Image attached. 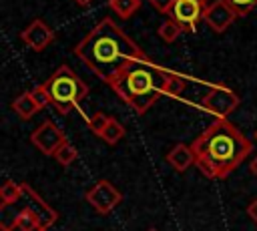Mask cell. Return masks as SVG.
I'll return each instance as SVG.
<instances>
[{"label": "cell", "mask_w": 257, "mask_h": 231, "mask_svg": "<svg viewBox=\"0 0 257 231\" xmlns=\"http://www.w3.org/2000/svg\"><path fill=\"white\" fill-rule=\"evenodd\" d=\"M110 86L137 114H145L161 96H181L185 80L177 72L143 56L128 60Z\"/></svg>", "instance_id": "6da1fadb"}, {"label": "cell", "mask_w": 257, "mask_h": 231, "mask_svg": "<svg viewBox=\"0 0 257 231\" xmlns=\"http://www.w3.org/2000/svg\"><path fill=\"white\" fill-rule=\"evenodd\" d=\"M74 54L96 72L106 84L114 80L118 70L133 58H143L145 52L128 38L112 18H102L92 30L74 46Z\"/></svg>", "instance_id": "7a4b0ae2"}, {"label": "cell", "mask_w": 257, "mask_h": 231, "mask_svg": "<svg viewBox=\"0 0 257 231\" xmlns=\"http://www.w3.org/2000/svg\"><path fill=\"white\" fill-rule=\"evenodd\" d=\"M195 165L209 179H225L251 153V141L227 119L211 123L191 145Z\"/></svg>", "instance_id": "3957f363"}, {"label": "cell", "mask_w": 257, "mask_h": 231, "mask_svg": "<svg viewBox=\"0 0 257 231\" xmlns=\"http://www.w3.org/2000/svg\"><path fill=\"white\" fill-rule=\"evenodd\" d=\"M44 88L48 90V96H50L52 106L60 114L70 112L88 94V84L68 64H60L46 78Z\"/></svg>", "instance_id": "277c9868"}, {"label": "cell", "mask_w": 257, "mask_h": 231, "mask_svg": "<svg viewBox=\"0 0 257 231\" xmlns=\"http://www.w3.org/2000/svg\"><path fill=\"white\" fill-rule=\"evenodd\" d=\"M209 4H211L209 0H175L167 16L175 20L185 32H195L197 24L205 20V12Z\"/></svg>", "instance_id": "5b68a950"}, {"label": "cell", "mask_w": 257, "mask_h": 231, "mask_svg": "<svg viewBox=\"0 0 257 231\" xmlns=\"http://www.w3.org/2000/svg\"><path fill=\"white\" fill-rule=\"evenodd\" d=\"M241 98L235 90H231L229 86L225 84H213L209 86V92L203 96L201 104L205 110L217 114L219 119H227L237 106H239Z\"/></svg>", "instance_id": "8992f818"}, {"label": "cell", "mask_w": 257, "mask_h": 231, "mask_svg": "<svg viewBox=\"0 0 257 231\" xmlns=\"http://www.w3.org/2000/svg\"><path fill=\"white\" fill-rule=\"evenodd\" d=\"M84 199L90 203L92 209H96L98 213L106 215L120 203L122 195L110 181H98L84 193Z\"/></svg>", "instance_id": "52a82bcc"}, {"label": "cell", "mask_w": 257, "mask_h": 231, "mask_svg": "<svg viewBox=\"0 0 257 231\" xmlns=\"http://www.w3.org/2000/svg\"><path fill=\"white\" fill-rule=\"evenodd\" d=\"M30 143L44 155H54L58 151V147H62L66 143V135L64 131H60L54 123L44 121L40 123V127L36 131H32L30 135Z\"/></svg>", "instance_id": "ba28073f"}, {"label": "cell", "mask_w": 257, "mask_h": 231, "mask_svg": "<svg viewBox=\"0 0 257 231\" xmlns=\"http://www.w3.org/2000/svg\"><path fill=\"white\" fill-rule=\"evenodd\" d=\"M20 38H22V42H24L28 48H32L34 52H40V50H44L48 44L54 42V30H52L44 20L34 18V20L20 32Z\"/></svg>", "instance_id": "9c48e42d"}, {"label": "cell", "mask_w": 257, "mask_h": 231, "mask_svg": "<svg viewBox=\"0 0 257 231\" xmlns=\"http://www.w3.org/2000/svg\"><path fill=\"white\" fill-rule=\"evenodd\" d=\"M24 203V207H28L40 221H42V225L44 227H50V225H54L56 223V219H58V215H56V211L28 185V183H22V197H20Z\"/></svg>", "instance_id": "30bf717a"}, {"label": "cell", "mask_w": 257, "mask_h": 231, "mask_svg": "<svg viewBox=\"0 0 257 231\" xmlns=\"http://www.w3.org/2000/svg\"><path fill=\"white\" fill-rule=\"evenodd\" d=\"M237 18L235 10L225 2V0H213L205 12V22L215 30V32H225L233 20Z\"/></svg>", "instance_id": "8fae6325"}, {"label": "cell", "mask_w": 257, "mask_h": 231, "mask_svg": "<svg viewBox=\"0 0 257 231\" xmlns=\"http://www.w3.org/2000/svg\"><path fill=\"white\" fill-rule=\"evenodd\" d=\"M167 161H169V165H171L175 171L183 173V171H187V169L195 163V155H193V149H191V147L179 143V145H175V147L169 151Z\"/></svg>", "instance_id": "7c38bea8"}, {"label": "cell", "mask_w": 257, "mask_h": 231, "mask_svg": "<svg viewBox=\"0 0 257 231\" xmlns=\"http://www.w3.org/2000/svg\"><path fill=\"white\" fill-rule=\"evenodd\" d=\"M8 225H16V227H20V229H26V231H40V229H48V227H44L42 225V221L28 209V207H20L18 211H16V215L12 217V221L8 223ZM4 227V225H2Z\"/></svg>", "instance_id": "4fadbf2b"}, {"label": "cell", "mask_w": 257, "mask_h": 231, "mask_svg": "<svg viewBox=\"0 0 257 231\" xmlns=\"http://www.w3.org/2000/svg\"><path fill=\"white\" fill-rule=\"evenodd\" d=\"M12 110L20 117V119H32L38 110H42L38 104H36V100L32 98V92H22V94H18L14 100H12Z\"/></svg>", "instance_id": "5bb4252c"}, {"label": "cell", "mask_w": 257, "mask_h": 231, "mask_svg": "<svg viewBox=\"0 0 257 231\" xmlns=\"http://www.w3.org/2000/svg\"><path fill=\"white\" fill-rule=\"evenodd\" d=\"M22 197V183H16V181H4V185L0 187V199H2V205H14L16 201H20Z\"/></svg>", "instance_id": "9a60e30c"}, {"label": "cell", "mask_w": 257, "mask_h": 231, "mask_svg": "<svg viewBox=\"0 0 257 231\" xmlns=\"http://www.w3.org/2000/svg\"><path fill=\"white\" fill-rule=\"evenodd\" d=\"M108 6L114 10L116 16L126 20L141 8V0H108Z\"/></svg>", "instance_id": "2e32d148"}, {"label": "cell", "mask_w": 257, "mask_h": 231, "mask_svg": "<svg viewBox=\"0 0 257 231\" xmlns=\"http://www.w3.org/2000/svg\"><path fill=\"white\" fill-rule=\"evenodd\" d=\"M124 137V127L116 121V119H108V123H106V127H104V131L100 133V139L104 141V143H108V145H114V143H118L120 139Z\"/></svg>", "instance_id": "e0dca14e"}, {"label": "cell", "mask_w": 257, "mask_h": 231, "mask_svg": "<svg viewBox=\"0 0 257 231\" xmlns=\"http://www.w3.org/2000/svg\"><path fill=\"white\" fill-rule=\"evenodd\" d=\"M157 32H159V36H161L165 42H175V40H177V38H179V36H181L185 30H183V28H181V26H179L175 20L167 18V20H165V22L159 26V30H157Z\"/></svg>", "instance_id": "ac0fdd59"}, {"label": "cell", "mask_w": 257, "mask_h": 231, "mask_svg": "<svg viewBox=\"0 0 257 231\" xmlns=\"http://www.w3.org/2000/svg\"><path fill=\"white\" fill-rule=\"evenodd\" d=\"M60 165H64V167H68L70 163H74L76 161V157H78V153H76V149L66 141L62 147H58V151L52 155Z\"/></svg>", "instance_id": "d6986e66"}, {"label": "cell", "mask_w": 257, "mask_h": 231, "mask_svg": "<svg viewBox=\"0 0 257 231\" xmlns=\"http://www.w3.org/2000/svg\"><path fill=\"white\" fill-rule=\"evenodd\" d=\"M108 119H110V117H106L104 112H94V114H90V117H88L86 125H88V129H90L94 135H98V137H100V133L104 131V127H106Z\"/></svg>", "instance_id": "ffe728a7"}, {"label": "cell", "mask_w": 257, "mask_h": 231, "mask_svg": "<svg viewBox=\"0 0 257 231\" xmlns=\"http://www.w3.org/2000/svg\"><path fill=\"white\" fill-rule=\"evenodd\" d=\"M225 2L235 10L237 16H247L257 6V0H225Z\"/></svg>", "instance_id": "44dd1931"}, {"label": "cell", "mask_w": 257, "mask_h": 231, "mask_svg": "<svg viewBox=\"0 0 257 231\" xmlns=\"http://www.w3.org/2000/svg\"><path fill=\"white\" fill-rule=\"evenodd\" d=\"M30 92H32V98L36 100V104H38L40 108H46L48 104H52V102H50V96H48V90L44 88V84L34 86Z\"/></svg>", "instance_id": "7402d4cb"}, {"label": "cell", "mask_w": 257, "mask_h": 231, "mask_svg": "<svg viewBox=\"0 0 257 231\" xmlns=\"http://www.w3.org/2000/svg\"><path fill=\"white\" fill-rule=\"evenodd\" d=\"M159 12H163V14H169V10H171V6L175 4V0H149Z\"/></svg>", "instance_id": "603a6c76"}, {"label": "cell", "mask_w": 257, "mask_h": 231, "mask_svg": "<svg viewBox=\"0 0 257 231\" xmlns=\"http://www.w3.org/2000/svg\"><path fill=\"white\" fill-rule=\"evenodd\" d=\"M247 215L253 219V223L257 225V199H253L251 203H249V207H247Z\"/></svg>", "instance_id": "cb8c5ba5"}, {"label": "cell", "mask_w": 257, "mask_h": 231, "mask_svg": "<svg viewBox=\"0 0 257 231\" xmlns=\"http://www.w3.org/2000/svg\"><path fill=\"white\" fill-rule=\"evenodd\" d=\"M2 231H26V229H20V227H16V225H4ZM40 231H48V229H40Z\"/></svg>", "instance_id": "d4e9b609"}, {"label": "cell", "mask_w": 257, "mask_h": 231, "mask_svg": "<svg viewBox=\"0 0 257 231\" xmlns=\"http://www.w3.org/2000/svg\"><path fill=\"white\" fill-rule=\"evenodd\" d=\"M249 169H251V173H253V175L257 177V157H255V159L251 161V165H249Z\"/></svg>", "instance_id": "484cf974"}, {"label": "cell", "mask_w": 257, "mask_h": 231, "mask_svg": "<svg viewBox=\"0 0 257 231\" xmlns=\"http://www.w3.org/2000/svg\"><path fill=\"white\" fill-rule=\"evenodd\" d=\"M74 2H76L78 6H88V4L92 2V0H74Z\"/></svg>", "instance_id": "4316f807"}, {"label": "cell", "mask_w": 257, "mask_h": 231, "mask_svg": "<svg viewBox=\"0 0 257 231\" xmlns=\"http://www.w3.org/2000/svg\"><path fill=\"white\" fill-rule=\"evenodd\" d=\"M149 231H159V229H149Z\"/></svg>", "instance_id": "83f0119b"}, {"label": "cell", "mask_w": 257, "mask_h": 231, "mask_svg": "<svg viewBox=\"0 0 257 231\" xmlns=\"http://www.w3.org/2000/svg\"><path fill=\"white\" fill-rule=\"evenodd\" d=\"M255 139H257V131H255Z\"/></svg>", "instance_id": "f1b7e54d"}]
</instances>
